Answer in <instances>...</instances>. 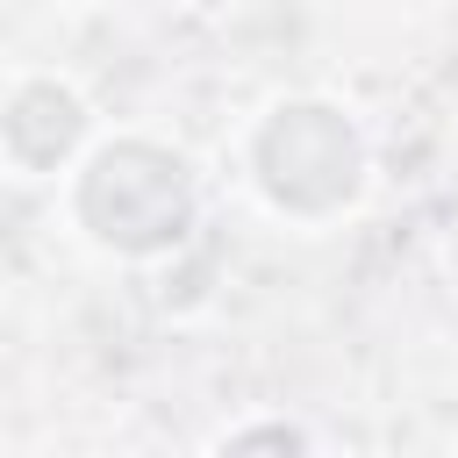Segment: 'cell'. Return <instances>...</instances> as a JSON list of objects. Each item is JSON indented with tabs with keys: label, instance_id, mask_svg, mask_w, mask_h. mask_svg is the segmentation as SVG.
Returning a JSON list of instances; mask_svg holds the SVG:
<instances>
[{
	"label": "cell",
	"instance_id": "obj_3",
	"mask_svg": "<svg viewBox=\"0 0 458 458\" xmlns=\"http://www.w3.org/2000/svg\"><path fill=\"white\" fill-rule=\"evenodd\" d=\"M79 100L72 93H57V86H29L7 114H0V136H7V150L21 157V165H57L72 143H79Z\"/></svg>",
	"mask_w": 458,
	"mask_h": 458
},
{
	"label": "cell",
	"instance_id": "obj_2",
	"mask_svg": "<svg viewBox=\"0 0 458 458\" xmlns=\"http://www.w3.org/2000/svg\"><path fill=\"white\" fill-rule=\"evenodd\" d=\"M258 172H265L272 200L322 215V208L351 200V186H358V136L344 129V114H329L315 100L279 107L258 136Z\"/></svg>",
	"mask_w": 458,
	"mask_h": 458
},
{
	"label": "cell",
	"instance_id": "obj_1",
	"mask_svg": "<svg viewBox=\"0 0 458 458\" xmlns=\"http://www.w3.org/2000/svg\"><path fill=\"white\" fill-rule=\"evenodd\" d=\"M79 215L114 250H165L193 222V179L157 143H114L79 179Z\"/></svg>",
	"mask_w": 458,
	"mask_h": 458
}]
</instances>
